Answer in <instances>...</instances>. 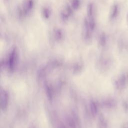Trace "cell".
Segmentation results:
<instances>
[{
	"label": "cell",
	"mask_w": 128,
	"mask_h": 128,
	"mask_svg": "<svg viewBox=\"0 0 128 128\" xmlns=\"http://www.w3.org/2000/svg\"><path fill=\"white\" fill-rule=\"evenodd\" d=\"M87 19L90 28L92 31L94 30L95 28V18L94 12V6L92 4H89L87 6Z\"/></svg>",
	"instance_id": "cell-2"
},
{
	"label": "cell",
	"mask_w": 128,
	"mask_h": 128,
	"mask_svg": "<svg viewBox=\"0 0 128 128\" xmlns=\"http://www.w3.org/2000/svg\"><path fill=\"white\" fill-rule=\"evenodd\" d=\"M100 42L102 46H104L105 45L106 42V38L104 34H103L100 36Z\"/></svg>",
	"instance_id": "cell-9"
},
{
	"label": "cell",
	"mask_w": 128,
	"mask_h": 128,
	"mask_svg": "<svg viewBox=\"0 0 128 128\" xmlns=\"http://www.w3.org/2000/svg\"><path fill=\"white\" fill-rule=\"evenodd\" d=\"M42 14L43 15V16H44V18L48 19L49 18V17L50 15V12L48 8H44L42 10Z\"/></svg>",
	"instance_id": "cell-7"
},
{
	"label": "cell",
	"mask_w": 128,
	"mask_h": 128,
	"mask_svg": "<svg viewBox=\"0 0 128 128\" xmlns=\"http://www.w3.org/2000/svg\"><path fill=\"white\" fill-rule=\"evenodd\" d=\"M118 6L116 4H114L111 8L110 13V18L111 20L115 18L118 14Z\"/></svg>",
	"instance_id": "cell-5"
},
{
	"label": "cell",
	"mask_w": 128,
	"mask_h": 128,
	"mask_svg": "<svg viewBox=\"0 0 128 128\" xmlns=\"http://www.w3.org/2000/svg\"><path fill=\"white\" fill-rule=\"evenodd\" d=\"M63 34L62 32L58 29L56 30L54 32V38L57 40H60L62 38Z\"/></svg>",
	"instance_id": "cell-6"
},
{
	"label": "cell",
	"mask_w": 128,
	"mask_h": 128,
	"mask_svg": "<svg viewBox=\"0 0 128 128\" xmlns=\"http://www.w3.org/2000/svg\"><path fill=\"white\" fill-rule=\"evenodd\" d=\"M128 83V74H123L118 78L116 84L120 88H125Z\"/></svg>",
	"instance_id": "cell-4"
},
{
	"label": "cell",
	"mask_w": 128,
	"mask_h": 128,
	"mask_svg": "<svg viewBox=\"0 0 128 128\" xmlns=\"http://www.w3.org/2000/svg\"><path fill=\"white\" fill-rule=\"evenodd\" d=\"M34 4V0H24L22 4V12L24 14L27 15L33 9Z\"/></svg>",
	"instance_id": "cell-3"
},
{
	"label": "cell",
	"mask_w": 128,
	"mask_h": 128,
	"mask_svg": "<svg viewBox=\"0 0 128 128\" xmlns=\"http://www.w3.org/2000/svg\"><path fill=\"white\" fill-rule=\"evenodd\" d=\"M18 61V52L16 48H14L12 49L10 52L9 53L8 60L7 64L8 68L12 70H13L16 66Z\"/></svg>",
	"instance_id": "cell-1"
},
{
	"label": "cell",
	"mask_w": 128,
	"mask_h": 128,
	"mask_svg": "<svg viewBox=\"0 0 128 128\" xmlns=\"http://www.w3.org/2000/svg\"></svg>",
	"instance_id": "cell-10"
},
{
	"label": "cell",
	"mask_w": 128,
	"mask_h": 128,
	"mask_svg": "<svg viewBox=\"0 0 128 128\" xmlns=\"http://www.w3.org/2000/svg\"><path fill=\"white\" fill-rule=\"evenodd\" d=\"M71 6L73 9H78L80 6L79 0H72L71 2Z\"/></svg>",
	"instance_id": "cell-8"
}]
</instances>
